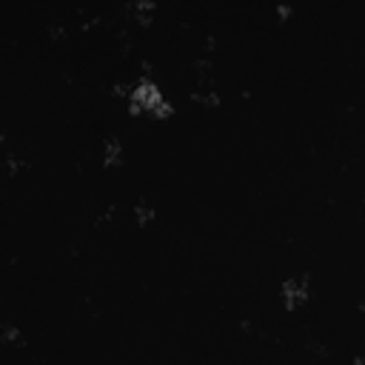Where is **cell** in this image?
<instances>
[{
    "instance_id": "1",
    "label": "cell",
    "mask_w": 365,
    "mask_h": 365,
    "mask_svg": "<svg viewBox=\"0 0 365 365\" xmlns=\"http://www.w3.org/2000/svg\"><path fill=\"white\" fill-rule=\"evenodd\" d=\"M129 112L132 114H152V117H160L166 120L172 114V103L163 97L160 86L152 83V78H143L132 86V94H129Z\"/></svg>"
},
{
    "instance_id": "2",
    "label": "cell",
    "mask_w": 365,
    "mask_h": 365,
    "mask_svg": "<svg viewBox=\"0 0 365 365\" xmlns=\"http://www.w3.org/2000/svg\"><path fill=\"white\" fill-rule=\"evenodd\" d=\"M280 294H283V305L288 311H297L305 300H308V277L300 274V277H288L280 288Z\"/></svg>"
},
{
    "instance_id": "3",
    "label": "cell",
    "mask_w": 365,
    "mask_h": 365,
    "mask_svg": "<svg viewBox=\"0 0 365 365\" xmlns=\"http://www.w3.org/2000/svg\"><path fill=\"white\" fill-rule=\"evenodd\" d=\"M103 163L112 168V166H120L123 163V143L117 137H109L106 145H103Z\"/></svg>"
},
{
    "instance_id": "4",
    "label": "cell",
    "mask_w": 365,
    "mask_h": 365,
    "mask_svg": "<svg viewBox=\"0 0 365 365\" xmlns=\"http://www.w3.org/2000/svg\"><path fill=\"white\" fill-rule=\"evenodd\" d=\"M191 97L197 103H206V106H217V103H220V94L214 91L211 83H197V86H194V91H191Z\"/></svg>"
},
{
    "instance_id": "5",
    "label": "cell",
    "mask_w": 365,
    "mask_h": 365,
    "mask_svg": "<svg viewBox=\"0 0 365 365\" xmlns=\"http://www.w3.org/2000/svg\"><path fill=\"white\" fill-rule=\"evenodd\" d=\"M126 12H129L132 17H137V23H149L152 15H154V3H132Z\"/></svg>"
},
{
    "instance_id": "6",
    "label": "cell",
    "mask_w": 365,
    "mask_h": 365,
    "mask_svg": "<svg viewBox=\"0 0 365 365\" xmlns=\"http://www.w3.org/2000/svg\"><path fill=\"white\" fill-rule=\"evenodd\" d=\"M134 217H137L140 226H149V223L154 220V208H152L149 203H137V206H134Z\"/></svg>"
},
{
    "instance_id": "7",
    "label": "cell",
    "mask_w": 365,
    "mask_h": 365,
    "mask_svg": "<svg viewBox=\"0 0 365 365\" xmlns=\"http://www.w3.org/2000/svg\"><path fill=\"white\" fill-rule=\"evenodd\" d=\"M0 334H3V339H6L9 346H23V334H20V331H17L12 323H6V326H3V331H0Z\"/></svg>"
},
{
    "instance_id": "8",
    "label": "cell",
    "mask_w": 365,
    "mask_h": 365,
    "mask_svg": "<svg viewBox=\"0 0 365 365\" xmlns=\"http://www.w3.org/2000/svg\"><path fill=\"white\" fill-rule=\"evenodd\" d=\"M277 15H280V17H288V15H291V6H277Z\"/></svg>"
},
{
    "instance_id": "9",
    "label": "cell",
    "mask_w": 365,
    "mask_h": 365,
    "mask_svg": "<svg viewBox=\"0 0 365 365\" xmlns=\"http://www.w3.org/2000/svg\"><path fill=\"white\" fill-rule=\"evenodd\" d=\"M354 365H365V357H359V359H357V362H354Z\"/></svg>"
}]
</instances>
